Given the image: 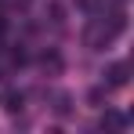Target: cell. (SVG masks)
<instances>
[{
	"label": "cell",
	"instance_id": "obj_3",
	"mask_svg": "<svg viewBox=\"0 0 134 134\" xmlns=\"http://www.w3.org/2000/svg\"><path fill=\"white\" fill-rule=\"evenodd\" d=\"M102 127H123V116H116V112H105V116H102Z\"/></svg>",
	"mask_w": 134,
	"mask_h": 134
},
{
	"label": "cell",
	"instance_id": "obj_1",
	"mask_svg": "<svg viewBox=\"0 0 134 134\" xmlns=\"http://www.w3.org/2000/svg\"><path fill=\"white\" fill-rule=\"evenodd\" d=\"M123 25H127L123 11H112V15H105V18H94V22L87 25V47H105V44H112V40L123 33Z\"/></svg>",
	"mask_w": 134,
	"mask_h": 134
},
{
	"label": "cell",
	"instance_id": "obj_2",
	"mask_svg": "<svg viewBox=\"0 0 134 134\" xmlns=\"http://www.w3.org/2000/svg\"><path fill=\"white\" fill-rule=\"evenodd\" d=\"M127 72H131V69H127V62L109 65V72H105V76H109V87H123V83H127Z\"/></svg>",
	"mask_w": 134,
	"mask_h": 134
},
{
	"label": "cell",
	"instance_id": "obj_5",
	"mask_svg": "<svg viewBox=\"0 0 134 134\" xmlns=\"http://www.w3.org/2000/svg\"><path fill=\"white\" fill-rule=\"evenodd\" d=\"M76 4H80V7H87V11H94V7H98V0H76Z\"/></svg>",
	"mask_w": 134,
	"mask_h": 134
},
{
	"label": "cell",
	"instance_id": "obj_4",
	"mask_svg": "<svg viewBox=\"0 0 134 134\" xmlns=\"http://www.w3.org/2000/svg\"><path fill=\"white\" fill-rule=\"evenodd\" d=\"M7 109H11V112L22 109V94H7Z\"/></svg>",
	"mask_w": 134,
	"mask_h": 134
}]
</instances>
